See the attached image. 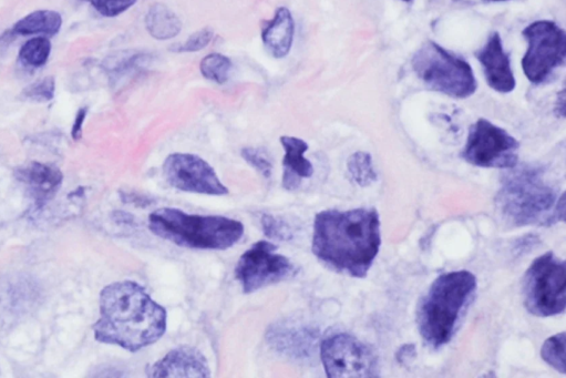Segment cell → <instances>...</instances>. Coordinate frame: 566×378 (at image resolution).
Masks as SVG:
<instances>
[{"label": "cell", "instance_id": "obj_18", "mask_svg": "<svg viewBox=\"0 0 566 378\" xmlns=\"http://www.w3.org/2000/svg\"><path fill=\"white\" fill-rule=\"evenodd\" d=\"M18 179L25 183L36 201L43 204L55 196L61 183H63L64 177L63 173L55 167L32 162L18 170Z\"/></svg>", "mask_w": 566, "mask_h": 378}, {"label": "cell", "instance_id": "obj_33", "mask_svg": "<svg viewBox=\"0 0 566 378\" xmlns=\"http://www.w3.org/2000/svg\"><path fill=\"white\" fill-rule=\"evenodd\" d=\"M558 107H557V111H558V115L561 117L565 116V90H562V93L559 95L558 98Z\"/></svg>", "mask_w": 566, "mask_h": 378}, {"label": "cell", "instance_id": "obj_30", "mask_svg": "<svg viewBox=\"0 0 566 378\" xmlns=\"http://www.w3.org/2000/svg\"><path fill=\"white\" fill-rule=\"evenodd\" d=\"M417 355L416 347L413 344H406L400 347L396 354L397 362L403 365L409 364Z\"/></svg>", "mask_w": 566, "mask_h": 378}, {"label": "cell", "instance_id": "obj_13", "mask_svg": "<svg viewBox=\"0 0 566 378\" xmlns=\"http://www.w3.org/2000/svg\"><path fill=\"white\" fill-rule=\"evenodd\" d=\"M319 331L294 320L277 321L267 329L266 342L272 349L296 362L313 359L318 350Z\"/></svg>", "mask_w": 566, "mask_h": 378}, {"label": "cell", "instance_id": "obj_19", "mask_svg": "<svg viewBox=\"0 0 566 378\" xmlns=\"http://www.w3.org/2000/svg\"><path fill=\"white\" fill-rule=\"evenodd\" d=\"M63 17L55 10H36L13 27L12 33L20 36L45 35L53 37L60 32Z\"/></svg>", "mask_w": 566, "mask_h": 378}, {"label": "cell", "instance_id": "obj_34", "mask_svg": "<svg viewBox=\"0 0 566 378\" xmlns=\"http://www.w3.org/2000/svg\"><path fill=\"white\" fill-rule=\"evenodd\" d=\"M488 2H506V0H488Z\"/></svg>", "mask_w": 566, "mask_h": 378}, {"label": "cell", "instance_id": "obj_12", "mask_svg": "<svg viewBox=\"0 0 566 378\" xmlns=\"http://www.w3.org/2000/svg\"><path fill=\"white\" fill-rule=\"evenodd\" d=\"M163 176L172 188L183 192L207 196L229 194L209 163L192 153H172L163 163Z\"/></svg>", "mask_w": 566, "mask_h": 378}, {"label": "cell", "instance_id": "obj_32", "mask_svg": "<svg viewBox=\"0 0 566 378\" xmlns=\"http://www.w3.org/2000/svg\"><path fill=\"white\" fill-rule=\"evenodd\" d=\"M123 197V201L129 203H135L137 206L148 207L153 202L151 198L139 196V194H125Z\"/></svg>", "mask_w": 566, "mask_h": 378}, {"label": "cell", "instance_id": "obj_4", "mask_svg": "<svg viewBox=\"0 0 566 378\" xmlns=\"http://www.w3.org/2000/svg\"><path fill=\"white\" fill-rule=\"evenodd\" d=\"M476 290V275L466 270L441 274L431 284L417 311L418 329L428 345L439 349L451 341Z\"/></svg>", "mask_w": 566, "mask_h": 378}, {"label": "cell", "instance_id": "obj_15", "mask_svg": "<svg viewBox=\"0 0 566 378\" xmlns=\"http://www.w3.org/2000/svg\"><path fill=\"white\" fill-rule=\"evenodd\" d=\"M480 61L489 86L501 94H509L516 89L509 55L504 51L501 37L493 33L485 47L476 54Z\"/></svg>", "mask_w": 566, "mask_h": 378}, {"label": "cell", "instance_id": "obj_7", "mask_svg": "<svg viewBox=\"0 0 566 378\" xmlns=\"http://www.w3.org/2000/svg\"><path fill=\"white\" fill-rule=\"evenodd\" d=\"M527 311L539 318L561 314L566 308V263L547 252L535 259L523 277Z\"/></svg>", "mask_w": 566, "mask_h": 378}, {"label": "cell", "instance_id": "obj_14", "mask_svg": "<svg viewBox=\"0 0 566 378\" xmlns=\"http://www.w3.org/2000/svg\"><path fill=\"white\" fill-rule=\"evenodd\" d=\"M149 377H197L211 376L208 360L191 346H179L161 360L154 363L147 372Z\"/></svg>", "mask_w": 566, "mask_h": 378}, {"label": "cell", "instance_id": "obj_35", "mask_svg": "<svg viewBox=\"0 0 566 378\" xmlns=\"http://www.w3.org/2000/svg\"><path fill=\"white\" fill-rule=\"evenodd\" d=\"M403 2L410 3L413 2V0H403Z\"/></svg>", "mask_w": 566, "mask_h": 378}, {"label": "cell", "instance_id": "obj_17", "mask_svg": "<svg viewBox=\"0 0 566 378\" xmlns=\"http://www.w3.org/2000/svg\"><path fill=\"white\" fill-rule=\"evenodd\" d=\"M295 22L291 10L286 7L276 9L275 15L262 30V42L272 57L285 58L291 53L294 43Z\"/></svg>", "mask_w": 566, "mask_h": 378}, {"label": "cell", "instance_id": "obj_8", "mask_svg": "<svg viewBox=\"0 0 566 378\" xmlns=\"http://www.w3.org/2000/svg\"><path fill=\"white\" fill-rule=\"evenodd\" d=\"M327 377H378V357L372 347L348 333L326 337L319 346Z\"/></svg>", "mask_w": 566, "mask_h": 378}, {"label": "cell", "instance_id": "obj_21", "mask_svg": "<svg viewBox=\"0 0 566 378\" xmlns=\"http://www.w3.org/2000/svg\"><path fill=\"white\" fill-rule=\"evenodd\" d=\"M51 54L50 40L45 36L29 39L19 51V60L25 66L39 68L46 65Z\"/></svg>", "mask_w": 566, "mask_h": 378}, {"label": "cell", "instance_id": "obj_26", "mask_svg": "<svg viewBox=\"0 0 566 378\" xmlns=\"http://www.w3.org/2000/svg\"><path fill=\"white\" fill-rule=\"evenodd\" d=\"M241 156L252 168L259 171L265 179L272 177L273 163L265 150L248 147L242 149Z\"/></svg>", "mask_w": 566, "mask_h": 378}, {"label": "cell", "instance_id": "obj_16", "mask_svg": "<svg viewBox=\"0 0 566 378\" xmlns=\"http://www.w3.org/2000/svg\"><path fill=\"white\" fill-rule=\"evenodd\" d=\"M280 141L285 150L282 185L285 190L293 191L300 188L304 179L314 175L312 162L304 157L310 147L304 140L292 136H283Z\"/></svg>", "mask_w": 566, "mask_h": 378}, {"label": "cell", "instance_id": "obj_29", "mask_svg": "<svg viewBox=\"0 0 566 378\" xmlns=\"http://www.w3.org/2000/svg\"><path fill=\"white\" fill-rule=\"evenodd\" d=\"M94 7L97 12L105 17H117L130 9L137 0H84Z\"/></svg>", "mask_w": 566, "mask_h": 378}, {"label": "cell", "instance_id": "obj_24", "mask_svg": "<svg viewBox=\"0 0 566 378\" xmlns=\"http://www.w3.org/2000/svg\"><path fill=\"white\" fill-rule=\"evenodd\" d=\"M542 360L561 374L566 373V335L555 334L544 342L541 349Z\"/></svg>", "mask_w": 566, "mask_h": 378}, {"label": "cell", "instance_id": "obj_23", "mask_svg": "<svg viewBox=\"0 0 566 378\" xmlns=\"http://www.w3.org/2000/svg\"><path fill=\"white\" fill-rule=\"evenodd\" d=\"M347 168L352 178L360 187L373 185L377 173L373 166V158L368 152L358 151L348 159Z\"/></svg>", "mask_w": 566, "mask_h": 378}, {"label": "cell", "instance_id": "obj_3", "mask_svg": "<svg viewBox=\"0 0 566 378\" xmlns=\"http://www.w3.org/2000/svg\"><path fill=\"white\" fill-rule=\"evenodd\" d=\"M508 170L496 199L504 220L513 227H550L565 222V194L558 198L540 168L517 165Z\"/></svg>", "mask_w": 566, "mask_h": 378}, {"label": "cell", "instance_id": "obj_2", "mask_svg": "<svg viewBox=\"0 0 566 378\" xmlns=\"http://www.w3.org/2000/svg\"><path fill=\"white\" fill-rule=\"evenodd\" d=\"M167 310L146 289L131 281L112 283L100 294L96 340L138 352L157 343L167 331Z\"/></svg>", "mask_w": 566, "mask_h": 378}, {"label": "cell", "instance_id": "obj_6", "mask_svg": "<svg viewBox=\"0 0 566 378\" xmlns=\"http://www.w3.org/2000/svg\"><path fill=\"white\" fill-rule=\"evenodd\" d=\"M413 67L417 76L438 93L457 99L476 93L477 80L467 61L434 42H427L417 51Z\"/></svg>", "mask_w": 566, "mask_h": 378}, {"label": "cell", "instance_id": "obj_11", "mask_svg": "<svg viewBox=\"0 0 566 378\" xmlns=\"http://www.w3.org/2000/svg\"><path fill=\"white\" fill-rule=\"evenodd\" d=\"M269 241H260L242 254L235 268V278L245 294L288 280L297 273L295 265Z\"/></svg>", "mask_w": 566, "mask_h": 378}, {"label": "cell", "instance_id": "obj_9", "mask_svg": "<svg viewBox=\"0 0 566 378\" xmlns=\"http://www.w3.org/2000/svg\"><path fill=\"white\" fill-rule=\"evenodd\" d=\"M529 44L522 59L524 74L533 84H542L562 66L566 57L564 30L550 20H539L523 30Z\"/></svg>", "mask_w": 566, "mask_h": 378}, {"label": "cell", "instance_id": "obj_22", "mask_svg": "<svg viewBox=\"0 0 566 378\" xmlns=\"http://www.w3.org/2000/svg\"><path fill=\"white\" fill-rule=\"evenodd\" d=\"M233 69L232 61L222 54L205 56L200 63L202 76L215 84L223 85L229 80Z\"/></svg>", "mask_w": 566, "mask_h": 378}, {"label": "cell", "instance_id": "obj_27", "mask_svg": "<svg viewBox=\"0 0 566 378\" xmlns=\"http://www.w3.org/2000/svg\"><path fill=\"white\" fill-rule=\"evenodd\" d=\"M213 36V29L205 27L191 35L184 43L172 46L171 51L178 54L197 53L212 42Z\"/></svg>", "mask_w": 566, "mask_h": 378}, {"label": "cell", "instance_id": "obj_10", "mask_svg": "<svg viewBox=\"0 0 566 378\" xmlns=\"http://www.w3.org/2000/svg\"><path fill=\"white\" fill-rule=\"evenodd\" d=\"M519 141L508 131L479 119L469 130L462 158L481 168L511 169L518 165Z\"/></svg>", "mask_w": 566, "mask_h": 378}, {"label": "cell", "instance_id": "obj_1", "mask_svg": "<svg viewBox=\"0 0 566 378\" xmlns=\"http://www.w3.org/2000/svg\"><path fill=\"white\" fill-rule=\"evenodd\" d=\"M380 245V218L374 208L316 214L312 251L329 269L353 278H366Z\"/></svg>", "mask_w": 566, "mask_h": 378}, {"label": "cell", "instance_id": "obj_25", "mask_svg": "<svg viewBox=\"0 0 566 378\" xmlns=\"http://www.w3.org/2000/svg\"><path fill=\"white\" fill-rule=\"evenodd\" d=\"M262 229L265 236L271 240L290 241L293 231L288 224L272 214H263L261 218Z\"/></svg>", "mask_w": 566, "mask_h": 378}, {"label": "cell", "instance_id": "obj_5", "mask_svg": "<svg viewBox=\"0 0 566 378\" xmlns=\"http://www.w3.org/2000/svg\"><path fill=\"white\" fill-rule=\"evenodd\" d=\"M149 229L157 237L197 250H228L244 234V226L220 216H198L179 209L161 208L150 214Z\"/></svg>", "mask_w": 566, "mask_h": 378}, {"label": "cell", "instance_id": "obj_28", "mask_svg": "<svg viewBox=\"0 0 566 378\" xmlns=\"http://www.w3.org/2000/svg\"><path fill=\"white\" fill-rule=\"evenodd\" d=\"M55 90V79L53 77H46L28 86L23 91V96L29 100L46 102L54 99Z\"/></svg>", "mask_w": 566, "mask_h": 378}, {"label": "cell", "instance_id": "obj_20", "mask_svg": "<svg viewBox=\"0 0 566 378\" xmlns=\"http://www.w3.org/2000/svg\"><path fill=\"white\" fill-rule=\"evenodd\" d=\"M146 28L154 39L170 40L181 33L182 23L178 15L167 5L157 3L148 10Z\"/></svg>", "mask_w": 566, "mask_h": 378}, {"label": "cell", "instance_id": "obj_31", "mask_svg": "<svg viewBox=\"0 0 566 378\" xmlns=\"http://www.w3.org/2000/svg\"><path fill=\"white\" fill-rule=\"evenodd\" d=\"M87 115H88L87 107L81 108L77 112L75 124L71 130V136L75 140H79L81 138L82 125H84Z\"/></svg>", "mask_w": 566, "mask_h": 378}]
</instances>
